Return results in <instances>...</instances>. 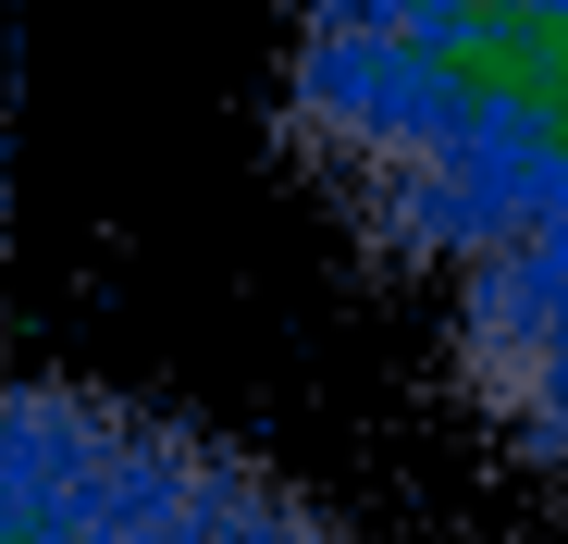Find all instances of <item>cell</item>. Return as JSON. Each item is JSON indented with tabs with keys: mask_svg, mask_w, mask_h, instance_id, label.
I'll return each instance as SVG.
<instances>
[{
	"mask_svg": "<svg viewBox=\"0 0 568 544\" xmlns=\"http://www.w3.org/2000/svg\"><path fill=\"white\" fill-rule=\"evenodd\" d=\"M284 137L408 272H483L568 223V0H310Z\"/></svg>",
	"mask_w": 568,
	"mask_h": 544,
	"instance_id": "6da1fadb",
	"label": "cell"
},
{
	"mask_svg": "<svg viewBox=\"0 0 568 544\" xmlns=\"http://www.w3.org/2000/svg\"><path fill=\"white\" fill-rule=\"evenodd\" d=\"M0 544H334L247 445L100 384H0Z\"/></svg>",
	"mask_w": 568,
	"mask_h": 544,
	"instance_id": "7a4b0ae2",
	"label": "cell"
},
{
	"mask_svg": "<svg viewBox=\"0 0 568 544\" xmlns=\"http://www.w3.org/2000/svg\"><path fill=\"white\" fill-rule=\"evenodd\" d=\"M445 359H457V396L483 409V433L568 495V223L457 272Z\"/></svg>",
	"mask_w": 568,
	"mask_h": 544,
	"instance_id": "3957f363",
	"label": "cell"
}]
</instances>
